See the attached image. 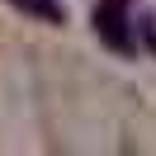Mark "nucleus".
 Instances as JSON below:
<instances>
[{"label": "nucleus", "mask_w": 156, "mask_h": 156, "mask_svg": "<svg viewBox=\"0 0 156 156\" xmlns=\"http://www.w3.org/2000/svg\"><path fill=\"white\" fill-rule=\"evenodd\" d=\"M95 29H99V38H104V48H114V52H133L128 0H99V10H95Z\"/></svg>", "instance_id": "f257e3e1"}, {"label": "nucleus", "mask_w": 156, "mask_h": 156, "mask_svg": "<svg viewBox=\"0 0 156 156\" xmlns=\"http://www.w3.org/2000/svg\"><path fill=\"white\" fill-rule=\"evenodd\" d=\"M10 5L24 10V14H33V19H52V24L62 19V5H57V0H10Z\"/></svg>", "instance_id": "f03ea898"}]
</instances>
